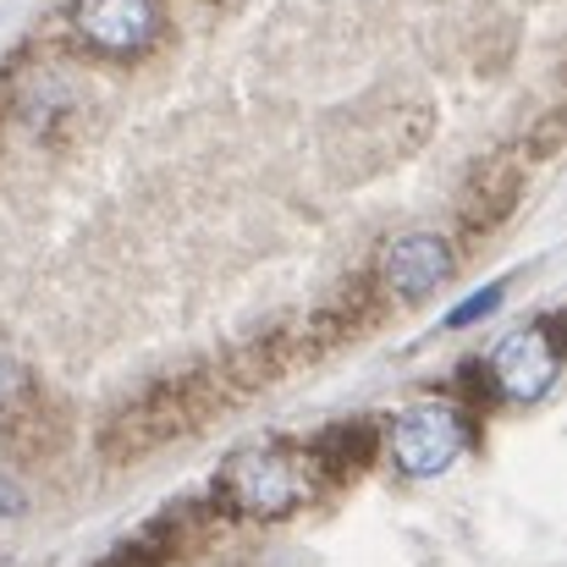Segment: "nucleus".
I'll return each mask as SVG.
<instances>
[{"label":"nucleus","instance_id":"f257e3e1","mask_svg":"<svg viewBox=\"0 0 567 567\" xmlns=\"http://www.w3.org/2000/svg\"><path fill=\"white\" fill-rule=\"evenodd\" d=\"M309 457L287 441H254V446H237L220 457L215 468V507L231 513V518H254V524H281L292 518L315 480H309Z\"/></svg>","mask_w":567,"mask_h":567},{"label":"nucleus","instance_id":"f03ea898","mask_svg":"<svg viewBox=\"0 0 567 567\" xmlns=\"http://www.w3.org/2000/svg\"><path fill=\"white\" fill-rule=\"evenodd\" d=\"M209 408H220V402H215L204 385H193V380H161V385L138 391L133 402H122V408L100 424V452H105L111 463L144 457V452H155V446L188 435Z\"/></svg>","mask_w":567,"mask_h":567},{"label":"nucleus","instance_id":"7ed1b4c3","mask_svg":"<svg viewBox=\"0 0 567 567\" xmlns=\"http://www.w3.org/2000/svg\"><path fill=\"white\" fill-rule=\"evenodd\" d=\"M391 463L402 480H441L463 452H468V413L452 402H413L391 419L385 430Z\"/></svg>","mask_w":567,"mask_h":567},{"label":"nucleus","instance_id":"20e7f679","mask_svg":"<svg viewBox=\"0 0 567 567\" xmlns=\"http://www.w3.org/2000/svg\"><path fill=\"white\" fill-rule=\"evenodd\" d=\"M72 33L105 61H133L161 44L166 11L161 0H72Z\"/></svg>","mask_w":567,"mask_h":567},{"label":"nucleus","instance_id":"39448f33","mask_svg":"<svg viewBox=\"0 0 567 567\" xmlns=\"http://www.w3.org/2000/svg\"><path fill=\"white\" fill-rule=\"evenodd\" d=\"M563 380V348H557V320H535L524 331H513L496 353H491V385L507 402H546L551 385Z\"/></svg>","mask_w":567,"mask_h":567},{"label":"nucleus","instance_id":"423d86ee","mask_svg":"<svg viewBox=\"0 0 567 567\" xmlns=\"http://www.w3.org/2000/svg\"><path fill=\"white\" fill-rule=\"evenodd\" d=\"M457 270V254L441 231H402L380 248V287L396 303H424L435 287H446Z\"/></svg>","mask_w":567,"mask_h":567},{"label":"nucleus","instance_id":"0eeeda50","mask_svg":"<svg viewBox=\"0 0 567 567\" xmlns=\"http://www.w3.org/2000/svg\"><path fill=\"white\" fill-rule=\"evenodd\" d=\"M303 457H309V468L337 474V480H342V474H359V468L375 457V430H370V424H331Z\"/></svg>","mask_w":567,"mask_h":567},{"label":"nucleus","instance_id":"6e6552de","mask_svg":"<svg viewBox=\"0 0 567 567\" xmlns=\"http://www.w3.org/2000/svg\"><path fill=\"white\" fill-rule=\"evenodd\" d=\"M502 298H507V287L502 281H491V287H480L474 298H463L452 315H446V331H463V326H474V320H491L496 309H502Z\"/></svg>","mask_w":567,"mask_h":567},{"label":"nucleus","instance_id":"1a4fd4ad","mask_svg":"<svg viewBox=\"0 0 567 567\" xmlns=\"http://www.w3.org/2000/svg\"><path fill=\"white\" fill-rule=\"evenodd\" d=\"M22 396H28V370H22V359L11 353V342H0V413L17 408Z\"/></svg>","mask_w":567,"mask_h":567},{"label":"nucleus","instance_id":"9d476101","mask_svg":"<svg viewBox=\"0 0 567 567\" xmlns=\"http://www.w3.org/2000/svg\"><path fill=\"white\" fill-rule=\"evenodd\" d=\"M28 507V496H22V485L11 480V474H0V518H17Z\"/></svg>","mask_w":567,"mask_h":567}]
</instances>
